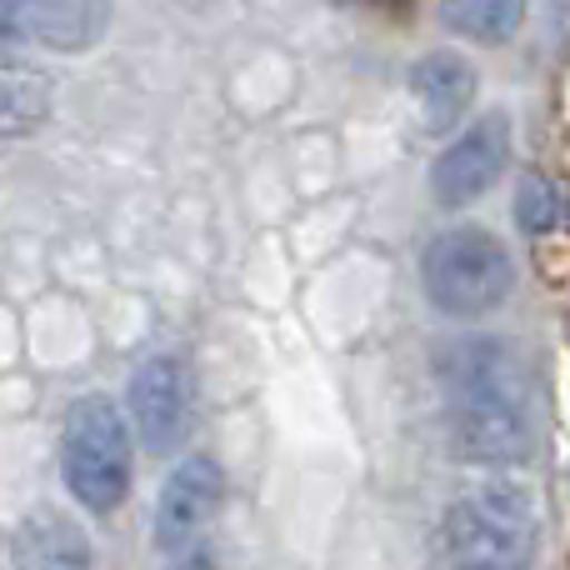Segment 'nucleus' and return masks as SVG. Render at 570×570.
Returning a JSON list of instances; mask_svg holds the SVG:
<instances>
[{
	"mask_svg": "<svg viewBox=\"0 0 570 570\" xmlns=\"http://www.w3.org/2000/svg\"><path fill=\"white\" fill-rule=\"evenodd\" d=\"M16 570H90V546L66 515L40 511L16 531Z\"/></svg>",
	"mask_w": 570,
	"mask_h": 570,
	"instance_id": "9b49d317",
	"label": "nucleus"
},
{
	"mask_svg": "<svg viewBox=\"0 0 570 570\" xmlns=\"http://www.w3.org/2000/svg\"><path fill=\"white\" fill-rule=\"evenodd\" d=\"M445 441H451L455 461L481 465V471H501V465L525 461L531 455V415H525V401H511V395L451 401Z\"/></svg>",
	"mask_w": 570,
	"mask_h": 570,
	"instance_id": "39448f33",
	"label": "nucleus"
},
{
	"mask_svg": "<svg viewBox=\"0 0 570 570\" xmlns=\"http://www.w3.org/2000/svg\"><path fill=\"white\" fill-rule=\"evenodd\" d=\"M515 226L525 236H551L561 226V190L546 170H525L521 186H515Z\"/></svg>",
	"mask_w": 570,
	"mask_h": 570,
	"instance_id": "4468645a",
	"label": "nucleus"
},
{
	"mask_svg": "<svg viewBox=\"0 0 570 570\" xmlns=\"http://www.w3.org/2000/svg\"><path fill=\"white\" fill-rule=\"evenodd\" d=\"M531 0H441V26L471 46H505Z\"/></svg>",
	"mask_w": 570,
	"mask_h": 570,
	"instance_id": "ddd939ff",
	"label": "nucleus"
},
{
	"mask_svg": "<svg viewBox=\"0 0 570 570\" xmlns=\"http://www.w3.org/2000/svg\"><path fill=\"white\" fill-rule=\"evenodd\" d=\"M56 110V86L36 66H0V140L36 136Z\"/></svg>",
	"mask_w": 570,
	"mask_h": 570,
	"instance_id": "f8f14e48",
	"label": "nucleus"
},
{
	"mask_svg": "<svg viewBox=\"0 0 570 570\" xmlns=\"http://www.w3.org/2000/svg\"><path fill=\"white\" fill-rule=\"evenodd\" d=\"M60 475L90 515H110L130 495V425L110 395H80L66 411Z\"/></svg>",
	"mask_w": 570,
	"mask_h": 570,
	"instance_id": "7ed1b4c3",
	"label": "nucleus"
},
{
	"mask_svg": "<svg viewBox=\"0 0 570 570\" xmlns=\"http://www.w3.org/2000/svg\"><path fill=\"white\" fill-rule=\"evenodd\" d=\"M435 375H441L445 401H471V395H511V401H525L521 355L505 341H495V335L451 341L435 355Z\"/></svg>",
	"mask_w": 570,
	"mask_h": 570,
	"instance_id": "6e6552de",
	"label": "nucleus"
},
{
	"mask_svg": "<svg viewBox=\"0 0 570 570\" xmlns=\"http://www.w3.org/2000/svg\"><path fill=\"white\" fill-rule=\"evenodd\" d=\"M126 411H130V425H136L146 451H156V455L176 451L190 431V411H196L190 371L176 355H150V361H140L136 375H130Z\"/></svg>",
	"mask_w": 570,
	"mask_h": 570,
	"instance_id": "423d86ee",
	"label": "nucleus"
},
{
	"mask_svg": "<svg viewBox=\"0 0 570 570\" xmlns=\"http://www.w3.org/2000/svg\"><path fill=\"white\" fill-rule=\"evenodd\" d=\"M441 546L455 570H531L541 551L531 491L491 481L461 495L441 521Z\"/></svg>",
	"mask_w": 570,
	"mask_h": 570,
	"instance_id": "f03ea898",
	"label": "nucleus"
},
{
	"mask_svg": "<svg viewBox=\"0 0 570 570\" xmlns=\"http://www.w3.org/2000/svg\"><path fill=\"white\" fill-rule=\"evenodd\" d=\"M411 96L415 110H421V126L431 136H451V126H461V116L471 110L475 100V70L465 56L455 50H431L411 66Z\"/></svg>",
	"mask_w": 570,
	"mask_h": 570,
	"instance_id": "9d476101",
	"label": "nucleus"
},
{
	"mask_svg": "<svg viewBox=\"0 0 570 570\" xmlns=\"http://www.w3.org/2000/svg\"><path fill=\"white\" fill-rule=\"evenodd\" d=\"M110 30V0H16V46L76 56Z\"/></svg>",
	"mask_w": 570,
	"mask_h": 570,
	"instance_id": "1a4fd4ad",
	"label": "nucleus"
},
{
	"mask_svg": "<svg viewBox=\"0 0 570 570\" xmlns=\"http://www.w3.org/2000/svg\"><path fill=\"white\" fill-rule=\"evenodd\" d=\"M16 46V0H0V50Z\"/></svg>",
	"mask_w": 570,
	"mask_h": 570,
	"instance_id": "2eb2a0df",
	"label": "nucleus"
},
{
	"mask_svg": "<svg viewBox=\"0 0 570 570\" xmlns=\"http://www.w3.org/2000/svg\"><path fill=\"white\" fill-rule=\"evenodd\" d=\"M170 570H216V561H210L206 551H190V556H180V561L170 566Z\"/></svg>",
	"mask_w": 570,
	"mask_h": 570,
	"instance_id": "dca6fc26",
	"label": "nucleus"
},
{
	"mask_svg": "<svg viewBox=\"0 0 570 570\" xmlns=\"http://www.w3.org/2000/svg\"><path fill=\"white\" fill-rule=\"evenodd\" d=\"M220 495H226V475L210 455H186L176 471L166 475L156 501V546L170 556L190 551L200 541V531L210 525Z\"/></svg>",
	"mask_w": 570,
	"mask_h": 570,
	"instance_id": "0eeeda50",
	"label": "nucleus"
},
{
	"mask_svg": "<svg viewBox=\"0 0 570 570\" xmlns=\"http://www.w3.org/2000/svg\"><path fill=\"white\" fill-rule=\"evenodd\" d=\"M421 285L445 321H481L511 301L515 261L485 226H451L421 250Z\"/></svg>",
	"mask_w": 570,
	"mask_h": 570,
	"instance_id": "f257e3e1",
	"label": "nucleus"
},
{
	"mask_svg": "<svg viewBox=\"0 0 570 570\" xmlns=\"http://www.w3.org/2000/svg\"><path fill=\"white\" fill-rule=\"evenodd\" d=\"M511 160V120L501 110L471 120L431 166V196L441 210H465L505 176Z\"/></svg>",
	"mask_w": 570,
	"mask_h": 570,
	"instance_id": "20e7f679",
	"label": "nucleus"
}]
</instances>
